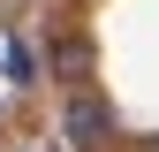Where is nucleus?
Masks as SVG:
<instances>
[{
	"label": "nucleus",
	"mask_w": 159,
	"mask_h": 152,
	"mask_svg": "<svg viewBox=\"0 0 159 152\" xmlns=\"http://www.w3.org/2000/svg\"><path fill=\"white\" fill-rule=\"evenodd\" d=\"M61 129H68V145L76 152H106V129H114V114L98 91H68V107H61Z\"/></svg>",
	"instance_id": "f257e3e1"
},
{
	"label": "nucleus",
	"mask_w": 159,
	"mask_h": 152,
	"mask_svg": "<svg viewBox=\"0 0 159 152\" xmlns=\"http://www.w3.org/2000/svg\"><path fill=\"white\" fill-rule=\"evenodd\" d=\"M152 152H159V137H152Z\"/></svg>",
	"instance_id": "20e7f679"
},
{
	"label": "nucleus",
	"mask_w": 159,
	"mask_h": 152,
	"mask_svg": "<svg viewBox=\"0 0 159 152\" xmlns=\"http://www.w3.org/2000/svg\"><path fill=\"white\" fill-rule=\"evenodd\" d=\"M46 69H53V76H61V84H76V91H84V76H91V38L61 23V31H53V38H46Z\"/></svg>",
	"instance_id": "f03ea898"
},
{
	"label": "nucleus",
	"mask_w": 159,
	"mask_h": 152,
	"mask_svg": "<svg viewBox=\"0 0 159 152\" xmlns=\"http://www.w3.org/2000/svg\"><path fill=\"white\" fill-rule=\"evenodd\" d=\"M8 84H30V46H8Z\"/></svg>",
	"instance_id": "7ed1b4c3"
}]
</instances>
